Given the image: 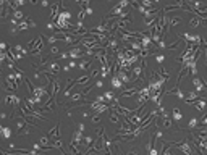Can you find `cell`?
<instances>
[{
    "label": "cell",
    "mask_w": 207,
    "mask_h": 155,
    "mask_svg": "<svg viewBox=\"0 0 207 155\" xmlns=\"http://www.w3.org/2000/svg\"><path fill=\"white\" fill-rule=\"evenodd\" d=\"M150 100V90H149V87H141V89L138 90V94H136V102L139 103V105H146L147 102Z\"/></svg>",
    "instance_id": "cell-1"
},
{
    "label": "cell",
    "mask_w": 207,
    "mask_h": 155,
    "mask_svg": "<svg viewBox=\"0 0 207 155\" xmlns=\"http://www.w3.org/2000/svg\"><path fill=\"white\" fill-rule=\"evenodd\" d=\"M3 102H5L7 105H10V107H18L19 103H21V99H19L18 95H15V94H7L5 99H3Z\"/></svg>",
    "instance_id": "cell-2"
},
{
    "label": "cell",
    "mask_w": 207,
    "mask_h": 155,
    "mask_svg": "<svg viewBox=\"0 0 207 155\" xmlns=\"http://www.w3.org/2000/svg\"><path fill=\"white\" fill-rule=\"evenodd\" d=\"M159 121H162L164 128H167V129H172V131H180V128H178V126L175 125V121H173L170 116H167V118H159Z\"/></svg>",
    "instance_id": "cell-3"
},
{
    "label": "cell",
    "mask_w": 207,
    "mask_h": 155,
    "mask_svg": "<svg viewBox=\"0 0 207 155\" xmlns=\"http://www.w3.org/2000/svg\"><path fill=\"white\" fill-rule=\"evenodd\" d=\"M193 84H194V92H197V94H202L206 90V86H204V82H202V79L201 78H193Z\"/></svg>",
    "instance_id": "cell-4"
},
{
    "label": "cell",
    "mask_w": 207,
    "mask_h": 155,
    "mask_svg": "<svg viewBox=\"0 0 207 155\" xmlns=\"http://www.w3.org/2000/svg\"><path fill=\"white\" fill-rule=\"evenodd\" d=\"M68 55H70L71 60H78V58L83 57V50L79 49L78 45H73V47H71V49L68 50Z\"/></svg>",
    "instance_id": "cell-5"
},
{
    "label": "cell",
    "mask_w": 207,
    "mask_h": 155,
    "mask_svg": "<svg viewBox=\"0 0 207 155\" xmlns=\"http://www.w3.org/2000/svg\"><path fill=\"white\" fill-rule=\"evenodd\" d=\"M83 131H79L76 129L73 133V139H71V144H74V145H78V149H81V142H83Z\"/></svg>",
    "instance_id": "cell-6"
},
{
    "label": "cell",
    "mask_w": 207,
    "mask_h": 155,
    "mask_svg": "<svg viewBox=\"0 0 207 155\" xmlns=\"http://www.w3.org/2000/svg\"><path fill=\"white\" fill-rule=\"evenodd\" d=\"M113 76L120 78V81L123 82V84H130V82H131V74L126 73V71H123V70H118L117 74H113Z\"/></svg>",
    "instance_id": "cell-7"
},
{
    "label": "cell",
    "mask_w": 207,
    "mask_h": 155,
    "mask_svg": "<svg viewBox=\"0 0 207 155\" xmlns=\"http://www.w3.org/2000/svg\"><path fill=\"white\" fill-rule=\"evenodd\" d=\"M45 71H47V73H50V74H54V76H57L58 71H60V65H58L57 62H50L49 65H47Z\"/></svg>",
    "instance_id": "cell-8"
},
{
    "label": "cell",
    "mask_w": 207,
    "mask_h": 155,
    "mask_svg": "<svg viewBox=\"0 0 207 155\" xmlns=\"http://www.w3.org/2000/svg\"><path fill=\"white\" fill-rule=\"evenodd\" d=\"M165 95H175V97H178L180 100H185V94L180 90V87H178V86H175L172 90H165Z\"/></svg>",
    "instance_id": "cell-9"
},
{
    "label": "cell",
    "mask_w": 207,
    "mask_h": 155,
    "mask_svg": "<svg viewBox=\"0 0 207 155\" xmlns=\"http://www.w3.org/2000/svg\"><path fill=\"white\" fill-rule=\"evenodd\" d=\"M194 108L199 110V112H204L207 108V99H197V100H194Z\"/></svg>",
    "instance_id": "cell-10"
},
{
    "label": "cell",
    "mask_w": 207,
    "mask_h": 155,
    "mask_svg": "<svg viewBox=\"0 0 207 155\" xmlns=\"http://www.w3.org/2000/svg\"><path fill=\"white\" fill-rule=\"evenodd\" d=\"M110 84H112V89H113V90H120L121 87L125 86V84H123V82L120 81V78H118V76H112V79H110Z\"/></svg>",
    "instance_id": "cell-11"
},
{
    "label": "cell",
    "mask_w": 207,
    "mask_h": 155,
    "mask_svg": "<svg viewBox=\"0 0 207 155\" xmlns=\"http://www.w3.org/2000/svg\"><path fill=\"white\" fill-rule=\"evenodd\" d=\"M172 120H173L175 123H180V121L183 120V113L180 112V108H176V107H175V108L172 110Z\"/></svg>",
    "instance_id": "cell-12"
},
{
    "label": "cell",
    "mask_w": 207,
    "mask_h": 155,
    "mask_svg": "<svg viewBox=\"0 0 207 155\" xmlns=\"http://www.w3.org/2000/svg\"><path fill=\"white\" fill-rule=\"evenodd\" d=\"M10 11L11 10L7 7V2H0V15H2V19H5L7 16H8Z\"/></svg>",
    "instance_id": "cell-13"
},
{
    "label": "cell",
    "mask_w": 207,
    "mask_h": 155,
    "mask_svg": "<svg viewBox=\"0 0 207 155\" xmlns=\"http://www.w3.org/2000/svg\"><path fill=\"white\" fill-rule=\"evenodd\" d=\"M49 137L60 139V123H57V125H55V128L49 131Z\"/></svg>",
    "instance_id": "cell-14"
},
{
    "label": "cell",
    "mask_w": 207,
    "mask_h": 155,
    "mask_svg": "<svg viewBox=\"0 0 207 155\" xmlns=\"http://www.w3.org/2000/svg\"><path fill=\"white\" fill-rule=\"evenodd\" d=\"M52 86H54V90H52V100H55L57 99V95H58V92H60V82L57 81V79H54V82H52Z\"/></svg>",
    "instance_id": "cell-15"
},
{
    "label": "cell",
    "mask_w": 207,
    "mask_h": 155,
    "mask_svg": "<svg viewBox=\"0 0 207 155\" xmlns=\"http://www.w3.org/2000/svg\"><path fill=\"white\" fill-rule=\"evenodd\" d=\"M0 133H2V137L5 139V141H8L11 137V133H13V131H11L8 126H2V128H0Z\"/></svg>",
    "instance_id": "cell-16"
},
{
    "label": "cell",
    "mask_w": 207,
    "mask_h": 155,
    "mask_svg": "<svg viewBox=\"0 0 207 155\" xmlns=\"http://www.w3.org/2000/svg\"><path fill=\"white\" fill-rule=\"evenodd\" d=\"M197 97H199V94L194 92V90H191V92L188 94V97H185V102L186 103H193L194 100H197Z\"/></svg>",
    "instance_id": "cell-17"
},
{
    "label": "cell",
    "mask_w": 207,
    "mask_h": 155,
    "mask_svg": "<svg viewBox=\"0 0 207 155\" xmlns=\"http://www.w3.org/2000/svg\"><path fill=\"white\" fill-rule=\"evenodd\" d=\"M197 125H199L197 118H196V116H194V118H191L189 123H188V129H189V131H194V129L197 128Z\"/></svg>",
    "instance_id": "cell-18"
},
{
    "label": "cell",
    "mask_w": 207,
    "mask_h": 155,
    "mask_svg": "<svg viewBox=\"0 0 207 155\" xmlns=\"http://www.w3.org/2000/svg\"><path fill=\"white\" fill-rule=\"evenodd\" d=\"M58 18H62V19H65V21H70V18H71V11L70 10H62V13L58 15Z\"/></svg>",
    "instance_id": "cell-19"
},
{
    "label": "cell",
    "mask_w": 207,
    "mask_h": 155,
    "mask_svg": "<svg viewBox=\"0 0 207 155\" xmlns=\"http://www.w3.org/2000/svg\"><path fill=\"white\" fill-rule=\"evenodd\" d=\"M110 123H113V125H117V123H120V115L117 112H110Z\"/></svg>",
    "instance_id": "cell-20"
},
{
    "label": "cell",
    "mask_w": 207,
    "mask_h": 155,
    "mask_svg": "<svg viewBox=\"0 0 207 155\" xmlns=\"http://www.w3.org/2000/svg\"><path fill=\"white\" fill-rule=\"evenodd\" d=\"M91 65H92V62H91V60H83V62H79L78 68H81V70H89Z\"/></svg>",
    "instance_id": "cell-21"
},
{
    "label": "cell",
    "mask_w": 207,
    "mask_h": 155,
    "mask_svg": "<svg viewBox=\"0 0 207 155\" xmlns=\"http://www.w3.org/2000/svg\"><path fill=\"white\" fill-rule=\"evenodd\" d=\"M13 18L16 19V21L21 23V21H23V18H25V13H23V11L18 8V10H15V11H13Z\"/></svg>",
    "instance_id": "cell-22"
},
{
    "label": "cell",
    "mask_w": 207,
    "mask_h": 155,
    "mask_svg": "<svg viewBox=\"0 0 207 155\" xmlns=\"http://www.w3.org/2000/svg\"><path fill=\"white\" fill-rule=\"evenodd\" d=\"M201 21H202V19H199L197 16H193V18H191V21H189V27H199V26H201Z\"/></svg>",
    "instance_id": "cell-23"
},
{
    "label": "cell",
    "mask_w": 207,
    "mask_h": 155,
    "mask_svg": "<svg viewBox=\"0 0 207 155\" xmlns=\"http://www.w3.org/2000/svg\"><path fill=\"white\" fill-rule=\"evenodd\" d=\"M28 27H31V26H29V21H28V19H23V21L18 24L16 29H18V31H26Z\"/></svg>",
    "instance_id": "cell-24"
},
{
    "label": "cell",
    "mask_w": 207,
    "mask_h": 155,
    "mask_svg": "<svg viewBox=\"0 0 207 155\" xmlns=\"http://www.w3.org/2000/svg\"><path fill=\"white\" fill-rule=\"evenodd\" d=\"M154 57H155V62L159 63V66L164 65V62H165V55L164 53H157V55H154Z\"/></svg>",
    "instance_id": "cell-25"
},
{
    "label": "cell",
    "mask_w": 207,
    "mask_h": 155,
    "mask_svg": "<svg viewBox=\"0 0 207 155\" xmlns=\"http://www.w3.org/2000/svg\"><path fill=\"white\" fill-rule=\"evenodd\" d=\"M83 97H84V95H83L81 92H78V94H73V95H71V97H70V102H76V100H81Z\"/></svg>",
    "instance_id": "cell-26"
},
{
    "label": "cell",
    "mask_w": 207,
    "mask_h": 155,
    "mask_svg": "<svg viewBox=\"0 0 207 155\" xmlns=\"http://www.w3.org/2000/svg\"><path fill=\"white\" fill-rule=\"evenodd\" d=\"M141 5L144 7V8H147V10L154 8V3H152V2H149V0H142V2H141Z\"/></svg>",
    "instance_id": "cell-27"
},
{
    "label": "cell",
    "mask_w": 207,
    "mask_h": 155,
    "mask_svg": "<svg viewBox=\"0 0 207 155\" xmlns=\"http://www.w3.org/2000/svg\"><path fill=\"white\" fill-rule=\"evenodd\" d=\"M86 16H87V15H86V10H79V13H78V21H84Z\"/></svg>",
    "instance_id": "cell-28"
},
{
    "label": "cell",
    "mask_w": 207,
    "mask_h": 155,
    "mask_svg": "<svg viewBox=\"0 0 207 155\" xmlns=\"http://www.w3.org/2000/svg\"><path fill=\"white\" fill-rule=\"evenodd\" d=\"M45 27L47 29H50V31H57V23H52V21H49L45 24Z\"/></svg>",
    "instance_id": "cell-29"
},
{
    "label": "cell",
    "mask_w": 207,
    "mask_h": 155,
    "mask_svg": "<svg viewBox=\"0 0 207 155\" xmlns=\"http://www.w3.org/2000/svg\"><path fill=\"white\" fill-rule=\"evenodd\" d=\"M58 52H60V50H58L57 45H52V47H50V57H52V55H60Z\"/></svg>",
    "instance_id": "cell-30"
},
{
    "label": "cell",
    "mask_w": 207,
    "mask_h": 155,
    "mask_svg": "<svg viewBox=\"0 0 207 155\" xmlns=\"http://www.w3.org/2000/svg\"><path fill=\"white\" fill-rule=\"evenodd\" d=\"M117 5L120 7V8H125V7H128V5H130V0H121V2H118Z\"/></svg>",
    "instance_id": "cell-31"
},
{
    "label": "cell",
    "mask_w": 207,
    "mask_h": 155,
    "mask_svg": "<svg viewBox=\"0 0 207 155\" xmlns=\"http://www.w3.org/2000/svg\"><path fill=\"white\" fill-rule=\"evenodd\" d=\"M94 87H95V89H101V87H104V79H99L97 82H94Z\"/></svg>",
    "instance_id": "cell-32"
},
{
    "label": "cell",
    "mask_w": 207,
    "mask_h": 155,
    "mask_svg": "<svg viewBox=\"0 0 207 155\" xmlns=\"http://www.w3.org/2000/svg\"><path fill=\"white\" fill-rule=\"evenodd\" d=\"M159 50H164V49H167V44H165V41H164V39H162V41L160 42H159Z\"/></svg>",
    "instance_id": "cell-33"
},
{
    "label": "cell",
    "mask_w": 207,
    "mask_h": 155,
    "mask_svg": "<svg viewBox=\"0 0 207 155\" xmlns=\"http://www.w3.org/2000/svg\"><path fill=\"white\" fill-rule=\"evenodd\" d=\"M138 152H139V149H136V147H134V149L128 150V152H126V155H138Z\"/></svg>",
    "instance_id": "cell-34"
},
{
    "label": "cell",
    "mask_w": 207,
    "mask_h": 155,
    "mask_svg": "<svg viewBox=\"0 0 207 155\" xmlns=\"http://www.w3.org/2000/svg\"><path fill=\"white\" fill-rule=\"evenodd\" d=\"M91 121H92V123H99V121H101V115H94Z\"/></svg>",
    "instance_id": "cell-35"
},
{
    "label": "cell",
    "mask_w": 207,
    "mask_h": 155,
    "mask_svg": "<svg viewBox=\"0 0 207 155\" xmlns=\"http://www.w3.org/2000/svg\"><path fill=\"white\" fill-rule=\"evenodd\" d=\"M58 58H63V60H66V58H70L68 52H65V53H60V55H58Z\"/></svg>",
    "instance_id": "cell-36"
},
{
    "label": "cell",
    "mask_w": 207,
    "mask_h": 155,
    "mask_svg": "<svg viewBox=\"0 0 207 155\" xmlns=\"http://www.w3.org/2000/svg\"><path fill=\"white\" fill-rule=\"evenodd\" d=\"M201 125H202V126H207V115H206V116L201 120Z\"/></svg>",
    "instance_id": "cell-37"
},
{
    "label": "cell",
    "mask_w": 207,
    "mask_h": 155,
    "mask_svg": "<svg viewBox=\"0 0 207 155\" xmlns=\"http://www.w3.org/2000/svg\"><path fill=\"white\" fill-rule=\"evenodd\" d=\"M92 13H94V10H92V8H91V7H89V8L86 10V15H87V16H91V15H92Z\"/></svg>",
    "instance_id": "cell-38"
},
{
    "label": "cell",
    "mask_w": 207,
    "mask_h": 155,
    "mask_svg": "<svg viewBox=\"0 0 207 155\" xmlns=\"http://www.w3.org/2000/svg\"><path fill=\"white\" fill-rule=\"evenodd\" d=\"M68 66H70V68H74V66H78V65H76V62H74V60H71L68 63Z\"/></svg>",
    "instance_id": "cell-39"
},
{
    "label": "cell",
    "mask_w": 207,
    "mask_h": 155,
    "mask_svg": "<svg viewBox=\"0 0 207 155\" xmlns=\"http://www.w3.org/2000/svg\"><path fill=\"white\" fill-rule=\"evenodd\" d=\"M78 129H79V131H83V133H84V123H79Z\"/></svg>",
    "instance_id": "cell-40"
},
{
    "label": "cell",
    "mask_w": 207,
    "mask_h": 155,
    "mask_svg": "<svg viewBox=\"0 0 207 155\" xmlns=\"http://www.w3.org/2000/svg\"><path fill=\"white\" fill-rule=\"evenodd\" d=\"M62 70H63V71H65V73H68V71H70L71 68H70V66H68V65H65V66H63V68H62Z\"/></svg>",
    "instance_id": "cell-41"
},
{
    "label": "cell",
    "mask_w": 207,
    "mask_h": 155,
    "mask_svg": "<svg viewBox=\"0 0 207 155\" xmlns=\"http://www.w3.org/2000/svg\"><path fill=\"white\" fill-rule=\"evenodd\" d=\"M41 5H42V7H45V8H47V7H52V5H50V3H49V2H42V3H41Z\"/></svg>",
    "instance_id": "cell-42"
},
{
    "label": "cell",
    "mask_w": 207,
    "mask_h": 155,
    "mask_svg": "<svg viewBox=\"0 0 207 155\" xmlns=\"http://www.w3.org/2000/svg\"><path fill=\"white\" fill-rule=\"evenodd\" d=\"M62 155H68V154H62Z\"/></svg>",
    "instance_id": "cell-43"
},
{
    "label": "cell",
    "mask_w": 207,
    "mask_h": 155,
    "mask_svg": "<svg viewBox=\"0 0 207 155\" xmlns=\"http://www.w3.org/2000/svg\"><path fill=\"white\" fill-rule=\"evenodd\" d=\"M104 155H107V154H104Z\"/></svg>",
    "instance_id": "cell-44"
}]
</instances>
